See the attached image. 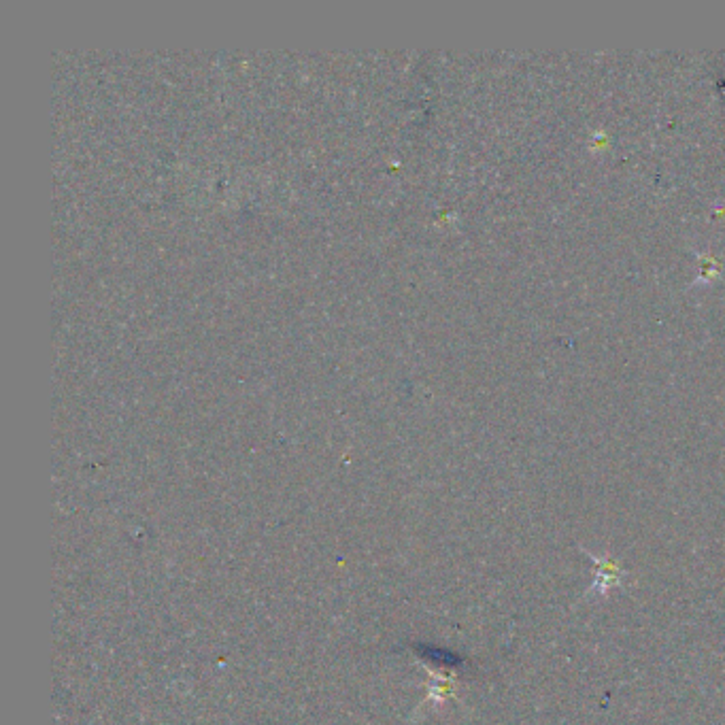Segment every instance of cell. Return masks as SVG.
<instances>
[{
    "label": "cell",
    "instance_id": "obj_1",
    "mask_svg": "<svg viewBox=\"0 0 725 725\" xmlns=\"http://www.w3.org/2000/svg\"><path fill=\"white\" fill-rule=\"evenodd\" d=\"M589 558L598 564V579L594 581L592 592L606 594L613 585H617L623 579V572L609 560H598V558H594V555H589Z\"/></svg>",
    "mask_w": 725,
    "mask_h": 725
}]
</instances>
